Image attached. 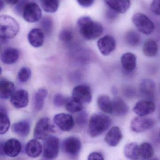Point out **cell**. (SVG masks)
<instances>
[{"label": "cell", "instance_id": "cell-38", "mask_svg": "<svg viewBox=\"0 0 160 160\" xmlns=\"http://www.w3.org/2000/svg\"><path fill=\"white\" fill-rule=\"evenodd\" d=\"M65 96L61 94H57L53 98V103L56 107H62L65 105L67 100Z\"/></svg>", "mask_w": 160, "mask_h": 160}, {"label": "cell", "instance_id": "cell-24", "mask_svg": "<svg viewBox=\"0 0 160 160\" xmlns=\"http://www.w3.org/2000/svg\"><path fill=\"white\" fill-rule=\"evenodd\" d=\"M11 129L12 132L18 136L21 137H26L30 132V123L27 120L18 121L12 125Z\"/></svg>", "mask_w": 160, "mask_h": 160}, {"label": "cell", "instance_id": "cell-23", "mask_svg": "<svg viewBox=\"0 0 160 160\" xmlns=\"http://www.w3.org/2000/svg\"><path fill=\"white\" fill-rule=\"evenodd\" d=\"M15 86L14 83L5 79L0 81V98L6 100L10 98L15 91Z\"/></svg>", "mask_w": 160, "mask_h": 160}, {"label": "cell", "instance_id": "cell-25", "mask_svg": "<svg viewBox=\"0 0 160 160\" xmlns=\"http://www.w3.org/2000/svg\"><path fill=\"white\" fill-rule=\"evenodd\" d=\"M156 89V85L153 80H143L140 85V91L143 96L148 98H153Z\"/></svg>", "mask_w": 160, "mask_h": 160}, {"label": "cell", "instance_id": "cell-14", "mask_svg": "<svg viewBox=\"0 0 160 160\" xmlns=\"http://www.w3.org/2000/svg\"><path fill=\"white\" fill-rule=\"evenodd\" d=\"M72 97L80 100L82 103H89L92 100V92L89 86L86 84L79 85L72 90Z\"/></svg>", "mask_w": 160, "mask_h": 160}, {"label": "cell", "instance_id": "cell-1", "mask_svg": "<svg viewBox=\"0 0 160 160\" xmlns=\"http://www.w3.org/2000/svg\"><path fill=\"white\" fill-rule=\"evenodd\" d=\"M77 26L80 35L87 40H95L103 33L102 24L88 16L80 18L77 21Z\"/></svg>", "mask_w": 160, "mask_h": 160}, {"label": "cell", "instance_id": "cell-3", "mask_svg": "<svg viewBox=\"0 0 160 160\" xmlns=\"http://www.w3.org/2000/svg\"><path fill=\"white\" fill-rule=\"evenodd\" d=\"M19 26L17 21L7 15L0 17V38L2 43L15 37L18 33Z\"/></svg>", "mask_w": 160, "mask_h": 160}, {"label": "cell", "instance_id": "cell-10", "mask_svg": "<svg viewBox=\"0 0 160 160\" xmlns=\"http://www.w3.org/2000/svg\"><path fill=\"white\" fill-rule=\"evenodd\" d=\"M155 123V120L152 118L137 117L132 120L131 128L134 132L140 133L150 129L154 127Z\"/></svg>", "mask_w": 160, "mask_h": 160}, {"label": "cell", "instance_id": "cell-18", "mask_svg": "<svg viewBox=\"0 0 160 160\" xmlns=\"http://www.w3.org/2000/svg\"><path fill=\"white\" fill-rule=\"evenodd\" d=\"M111 115L117 117L126 115L128 112L129 107L124 100L119 97H116L112 100Z\"/></svg>", "mask_w": 160, "mask_h": 160}, {"label": "cell", "instance_id": "cell-12", "mask_svg": "<svg viewBox=\"0 0 160 160\" xmlns=\"http://www.w3.org/2000/svg\"><path fill=\"white\" fill-rule=\"evenodd\" d=\"M97 46L102 55L108 56L115 49L116 41L113 37L108 35L99 39Z\"/></svg>", "mask_w": 160, "mask_h": 160}, {"label": "cell", "instance_id": "cell-6", "mask_svg": "<svg viewBox=\"0 0 160 160\" xmlns=\"http://www.w3.org/2000/svg\"><path fill=\"white\" fill-rule=\"evenodd\" d=\"M54 132V128L49 119L44 117L40 118L36 124L34 129V136L36 140H45Z\"/></svg>", "mask_w": 160, "mask_h": 160}, {"label": "cell", "instance_id": "cell-16", "mask_svg": "<svg viewBox=\"0 0 160 160\" xmlns=\"http://www.w3.org/2000/svg\"><path fill=\"white\" fill-rule=\"evenodd\" d=\"M123 138L122 132L117 127H112L108 132L105 137L106 143L111 147L117 146Z\"/></svg>", "mask_w": 160, "mask_h": 160}, {"label": "cell", "instance_id": "cell-48", "mask_svg": "<svg viewBox=\"0 0 160 160\" xmlns=\"http://www.w3.org/2000/svg\"><path fill=\"white\" fill-rule=\"evenodd\" d=\"M159 116H160V115Z\"/></svg>", "mask_w": 160, "mask_h": 160}, {"label": "cell", "instance_id": "cell-27", "mask_svg": "<svg viewBox=\"0 0 160 160\" xmlns=\"http://www.w3.org/2000/svg\"><path fill=\"white\" fill-rule=\"evenodd\" d=\"M65 106L67 111L70 113L79 112L83 109L82 102L73 97L67 99Z\"/></svg>", "mask_w": 160, "mask_h": 160}, {"label": "cell", "instance_id": "cell-17", "mask_svg": "<svg viewBox=\"0 0 160 160\" xmlns=\"http://www.w3.org/2000/svg\"><path fill=\"white\" fill-rule=\"evenodd\" d=\"M105 2L110 9L118 14L126 13L131 6L130 0H105Z\"/></svg>", "mask_w": 160, "mask_h": 160}, {"label": "cell", "instance_id": "cell-29", "mask_svg": "<svg viewBox=\"0 0 160 160\" xmlns=\"http://www.w3.org/2000/svg\"><path fill=\"white\" fill-rule=\"evenodd\" d=\"M47 95L48 91L45 88H40L37 91L34 99V106L36 111H40L43 109Z\"/></svg>", "mask_w": 160, "mask_h": 160}, {"label": "cell", "instance_id": "cell-4", "mask_svg": "<svg viewBox=\"0 0 160 160\" xmlns=\"http://www.w3.org/2000/svg\"><path fill=\"white\" fill-rule=\"evenodd\" d=\"M132 20L137 30L144 34H151L155 30L154 22L143 13H135L132 16Z\"/></svg>", "mask_w": 160, "mask_h": 160}, {"label": "cell", "instance_id": "cell-22", "mask_svg": "<svg viewBox=\"0 0 160 160\" xmlns=\"http://www.w3.org/2000/svg\"><path fill=\"white\" fill-rule=\"evenodd\" d=\"M137 57L132 52L124 53L121 58V65L123 68L127 72H132L136 67Z\"/></svg>", "mask_w": 160, "mask_h": 160}, {"label": "cell", "instance_id": "cell-7", "mask_svg": "<svg viewBox=\"0 0 160 160\" xmlns=\"http://www.w3.org/2000/svg\"><path fill=\"white\" fill-rule=\"evenodd\" d=\"M60 148L59 139L54 136H49L45 140L43 145V157L47 160L55 158L58 156Z\"/></svg>", "mask_w": 160, "mask_h": 160}, {"label": "cell", "instance_id": "cell-19", "mask_svg": "<svg viewBox=\"0 0 160 160\" xmlns=\"http://www.w3.org/2000/svg\"><path fill=\"white\" fill-rule=\"evenodd\" d=\"M28 40L32 47L35 48L41 47L44 41V33L39 28L32 29L28 34Z\"/></svg>", "mask_w": 160, "mask_h": 160}, {"label": "cell", "instance_id": "cell-43", "mask_svg": "<svg viewBox=\"0 0 160 160\" xmlns=\"http://www.w3.org/2000/svg\"><path fill=\"white\" fill-rule=\"evenodd\" d=\"M117 14H118V13H116L115 11H113L112 9H110V8L106 12V16H107V18L111 21L115 19L117 17Z\"/></svg>", "mask_w": 160, "mask_h": 160}, {"label": "cell", "instance_id": "cell-8", "mask_svg": "<svg viewBox=\"0 0 160 160\" xmlns=\"http://www.w3.org/2000/svg\"><path fill=\"white\" fill-rule=\"evenodd\" d=\"M22 145L20 142L16 139H10L5 143H1L0 153L2 156L15 158L20 153Z\"/></svg>", "mask_w": 160, "mask_h": 160}, {"label": "cell", "instance_id": "cell-37", "mask_svg": "<svg viewBox=\"0 0 160 160\" xmlns=\"http://www.w3.org/2000/svg\"><path fill=\"white\" fill-rule=\"evenodd\" d=\"M31 75L32 72L30 68L27 67L22 68L18 73V79L21 82H26L30 79Z\"/></svg>", "mask_w": 160, "mask_h": 160}, {"label": "cell", "instance_id": "cell-11", "mask_svg": "<svg viewBox=\"0 0 160 160\" xmlns=\"http://www.w3.org/2000/svg\"><path fill=\"white\" fill-rule=\"evenodd\" d=\"M53 120L55 125L63 131H70L75 125L73 117L69 114L64 113L57 114L54 116Z\"/></svg>", "mask_w": 160, "mask_h": 160}, {"label": "cell", "instance_id": "cell-13", "mask_svg": "<svg viewBox=\"0 0 160 160\" xmlns=\"http://www.w3.org/2000/svg\"><path fill=\"white\" fill-rule=\"evenodd\" d=\"M156 109V105L150 100H141L136 102L133 111L139 116L145 117L152 113Z\"/></svg>", "mask_w": 160, "mask_h": 160}, {"label": "cell", "instance_id": "cell-34", "mask_svg": "<svg viewBox=\"0 0 160 160\" xmlns=\"http://www.w3.org/2000/svg\"><path fill=\"white\" fill-rule=\"evenodd\" d=\"M126 43L131 47H137L141 42L140 34L134 31H130L125 36Z\"/></svg>", "mask_w": 160, "mask_h": 160}, {"label": "cell", "instance_id": "cell-36", "mask_svg": "<svg viewBox=\"0 0 160 160\" xmlns=\"http://www.w3.org/2000/svg\"><path fill=\"white\" fill-rule=\"evenodd\" d=\"M40 24L46 34L49 35L51 33L53 28V22L51 18L49 17H44L41 20Z\"/></svg>", "mask_w": 160, "mask_h": 160}, {"label": "cell", "instance_id": "cell-41", "mask_svg": "<svg viewBox=\"0 0 160 160\" xmlns=\"http://www.w3.org/2000/svg\"><path fill=\"white\" fill-rule=\"evenodd\" d=\"M87 160H104L103 155L97 152H94L89 155Z\"/></svg>", "mask_w": 160, "mask_h": 160}, {"label": "cell", "instance_id": "cell-28", "mask_svg": "<svg viewBox=\"0 0 160 160\" xmlns=\"http://www.w3.org/2000/svg\"><path fill=\"white\" fill-rule=\"evenodd\" d=\"M97 104L99 109L103 112L111 114L112 102L108 96H100L98 98Z\"/></svg>", "mask_w": 160, "mask_h": 160}, {"label": "cell", "instance_id": "cell-5", "mask_svg": "<svg viewBox=\"0 0 160 160\" xmlns=\"http://www.w3.org/2000/svg\"><path fill=\"white\" fill-rule=\"evenodd\" d=\"M22 12L24 20L29 23L37 22L42 16L41 8L38 5L33 2L25 3Z\"/></svg>", "mask_w": 160, "mask_h": 160}, {"label": "cell", "instance_id": "cell-2", "mask_svg": "<svg viewBox=\"0 0 160 160\" xmlns=\"http://www.w3.org/2000/svg\"><path fill=\"white\" fill-rule=\"evenodd\" d=\"M111 123V119L107 115L94 114L90 118L88 123V134L92 138L98 137L106 131Z\"/></svg>", "mask_w": 160, "mask_h": 160}, {"label": "cell", "instance_id": "cell-20", "mask_svg": "<svg viewBox=\"0 0 160 160\" xmlns=\"http://www.w3.org/2000/svg\"><path fill=\"white\" fill-rule=\"evenodd\" d=\"M26 155L33 158H36L41 155L42 147L41 143L36 139L30 140L25 146Z\"/></svg>", "mask_w": 160, "mask_h": 160}, {"label": "cell", "instance_id": "cell-46", "mask_svg": "<svg viewBox=\"0 0 160 160\" xmlns=\"http://www.w3.org/2000/svg\"><path fill=\"white\" fill-rule=\"evenodd\" d=\"M159 135H160V131Z\"/></svg>", "mask_w": 160, "mask_h": 160}, {"label": "cell", "instance_id": "cell-9", "mask_svg": "<svg viewBox=\"0 0 160 160\" xmlns=\"http://www.w3.org/2000/svg\"><path fill=\"white\" fill-rule=\"evenodd\" d=\"M81 142L79 138L69 137L63 141L62 148L64 153L70 157H76L81 148Z\"/></svg>", "mask_w": 160, "mask_h": 160}, {"label": "cell", "instance_id": "cell-30", "mask_svg": "<svg viewBox=\"0 0 160 160\" xmlns=\"http://www.w3.org/2000/svg\"><path fill=\"white\" fill-rule=\"evenodd\" d=\"M142 50L144 55L147 57H154L157 53V44L153 39H147L144 44Z\"/></svg>", "mask_w": 160, "mask_h": 160}, {"label": "cell", "instance_id": "cell-47", "mask_svg": "<svg viewBox=\"0 0 160 160\" xmlns=\"http://www.w3.org/2000/svg\"></svg>", "mask_w": 160, "mask_h": 160}, {"label": "cell", "instance_id": "cell-40", "mask_svg": "<svg viewBox=\"0 0 160 160\" xmlns=\"http://www.w3.org/2000/svg\"><path fill=\"white\" fill-rule=\"evenodd\" d=\"M150 9L155 15L160 16V0H153L150 5Z\"/></svg>", "mask_w": 160, "mask_h": 160}, {"label": "cell", "instance_id": "cell-15", "mask_svg": "<svg viewBox=\"0 0 160 160\" xmlns=\"http://www.w3.org/2000/svg\"><path fill=\"white\" fill-rule=\"evenodd\" d=\"M10 103L18 109L24 108L29 102L28 92L23 89H19L15 91L10 98Z\"/></svg>", "mask_w": 160, "mask_h": 160}, {"label": "cell", "instance_id": "cell-45", "mask_svg": "<svg viewBox=\"0 0 160 160\" xmlns=\"http://www.w3.org/2000/svg\"><path fill=\"white\" fill-rule=\"evenodd\" d=\"M125 93H126V96H133L134 95V91L133 89H128L127 90H125Z\"/></svg>", "mask_w": 160, "mask_h": 160}, {"label": "cell", "instance_id": "cell-26", "mask_svg": "<svg viewBox=\"0 0 160 160\" xmlns=\"http://www.w3.org/2000/svg\"><path fill=\"white\" fill-rule=\"evenodd\" d=\"M124 155L131 160H138L140 157V146L135 142H131L125 146Z\"/></svg>", "mask_w": 160, "mask_h": 160}, {"label": "cell", "instance_id": "cell-31", "mask_svg": "<svg viewBox=\"0 0 160 160\" xmlns=\"http://www.w3.org/2000/svg\"><path fill=\"white\" fill-rule=\"evenodd\" d=\"M10 127V121L4 107L1 106L0 109V133H6Z\"/></svg>", "mask_w": 160, "mask_h": 160}, {"label": "cell", "instance_id": "cell-42", "mask_svg": "<svg viewBox=\"0 0 160 160\" xmlns=\"http://www.w3.org/2000/svg\"><path fill=\"white\" fill-rule=\"evenodd\" d=\"M78 3L83 8H89L94 4L95 0H76Z\"/></svg>", "mask_w": 160, "mask_h": 160}, {"label": "cell", "instance_id": "cell-33", "mask_svg": "<svg viewBox=\"0 0 160 160\" xmlns=\"http://www.w3.org/2000/svg\"><path fill=\"white\" fill-rule=\"evenodd\" d=\"M140 157L144 159L151 158L154 156V151L151 144L143 142L140 146Z\"/></svg>", "mask_w": 160, "mask_h": 160}, {"label": "cell", "instance_id": "cell-44", "mask_svg": "<svg viewBox=\"0 0 160 160\" xmlns=\"http://www.w3.org/2000/svg\"><path fill=\"white\" fill-rule=\"evenodd\" d=\"M20 1V0H3V2L10 5H15L18 4Z\"/></svg>", "mask_w": 160, "mask_h": 160}, {"label": "cell", "instance_id": "cell-32", "mask_svg": "<svg viewBox=\"0 0 160 160\" xmlns=\"http://www.w3.org/2000/svg\"><path fill=\"white\" fill-rule=\"evenodd\" d=\"M40 2L43 10L47 13H54L59 8V0H40Z\"/></svg>", "mask_w": 160, "mask_h": 160}, {"label": "cell", "instance_id": "cell-35", "mask_svg": "<svg viewBox=\"0 0 160 160\" xmlns=\"http://www.w3.org/2000/svg\"><path fill=\"white\" fill-rule=\"evenodd\" d=\"M74 37L73 31L71 29L66 28L60 32L59 38L60 40L64 43L71 42Z\"/></svg>", "mask_w": 160, "mask_h": 160}, {"label": "cell", "instance_id": "cell-21", "mask_svg": "<svg viewBox=\"0 0 160 160\" xmlns=\"http://www.w3.org/2000/svg\"><path fill=\"white\" fill-rule=\"evenodd\" d=\"M19 56V53L18 49L14 48H8L2 52L1 61L5 64H13L18 61Z\"/></svg>", "mask_w": 160, "mask_h": 160}, {"label": "cell", "instance_id": "cell-39", "mask_svg": "<svg viewBox=\"0 0 160 160\" xmlns=\"http://www.w3.org/2000/svg\"><path fill=\"white\" fill-rule=\"evenodd\" d=\"M87 114L85 112H81L79 113L76 118V122L79 126H85L87 122Z\"/></svg>", "mask_w": 160, "mask_h": 160}]
</instances>
